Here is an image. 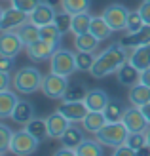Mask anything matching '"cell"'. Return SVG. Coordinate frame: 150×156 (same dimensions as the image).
Masks as SVG:
<instances>
[{
  "mask_svg": "<svg viewBox=\"0 0 150 156\" xmlns=\"http://www.w3.org/2000/svg\"><path fill=\"white\" fill-rule=\"evenodd\" d=\"M125 50L127 48H124L122 44H114V46H110V48L103 50L95 57V63H93L91 71H89L91 76L93 78H105L108 74L116 73L118 69L129 59V55H127Z\"/></svg>",
  "mask_w": 150,
  "mask_h": 156,
  "instance_id": "1",
  "label": "cell"
},
{
  "mask_svg": "<svg viewBox=\"0 0 150 156\" xmlns=\"http://www.w3.org/2000/svg\"><path fill=\"white\" fill-rule=\"evenodd\" d=\"M42 80H44L42 73L38 71L36 67L27 65V67H21L19 71L13 74L12 86H13L15 91L23 93V95H29V93H34L42 88Z\"/></svg>",
  "mask_w": 150,
  "mask_h": 156,
  "instance_id": "2",
  "label": "cell"
},
{
  "mask_svg": "<svg viewBox=\"0 0 150 156\" xmlns=\"http://www.w3.org/2000/svg\"><path fill=\"white\" fill-rule=\"evenodd\" d=\"M78 71L76 67V53L65 48H57L50 57V73L61 76H72Z\"/></svg>",
  "mask_w": 150,
  "mask_h": 156,
  "instance_id": "3",
  "label": "cell"
},
{
  "mask_svg": "<svg viewBox=\"0 0 150 156\" xmlns=\"http://www.w3.org/2000/svg\"><path fill=\"white\" fill-rule=\"evenodd\" d=\"M127 135H129V131L124 126V122H106L105 126L95 133V139L99 143H103L105 147H112V149H116L118 145L125 143Z\"/></svg>",
  "mask_w": 150,
  "mask_h": 156,
  "instance_id": "4",
  "label": "cell"
},
{
  "mask_svg": "<svg viewBox=\"0 0 150 156\" xmlns=\"http://www.w3.org/2000/svg\"><path fill=\"white\" fill-rule=\"evenodd\" d=\"M38 139L34 135H30L29 131L23 128L19 131H13V137H12V145H10V152H13L15 156H29L36 152L38 149Z\"/></svg>",
  "mask_w": 150,
  "mask_h": 156,
  "instance_id": "5",
  "label": "cell"
},
{
  "mask_svg": "<svg viewBox=\"0 0 150 156\" xmlns=\"http://www.w3.org/2000/svg\"><path fill=\"white\" fill-rule=\"evenodd\" d=\"M67 88H68V76L50 73L48 76H44L40 91L48 99H63L65 93H67Z\"/></svg>",
  "mask_w": 150,
  "mask_h": 156,
  "instance_id": "6",
  "label": "cell"
},
{
  "mask_svg": "<svg viewBox=\"0 0 150 156\" xmlns=\"http://www.w3.org/2000/svg\"><path fill=\"white\" fill-rule=\"evenodd\" d=\"M122 122H124V126L127 128L129 133H145L150 126L146 116L143 114V111H141L139 107H133V105L129 108H125Z\"/></svg>",
  "mask_w": 150,
  "mask_h": 156,
  "instance_id": "7",
  "label": "cell"
},
{
  "mask_svg": "<svg viewBox=\"0 0 150 156\" xmlns=\"http://www.w3.org/2000/svg\"><path fill=\"white\" fill-rule=\"evenodd\" d=\"M105 21L108 23L112 30H125V25H127V15L129 10L122 4H110L108 8H105V12L101 13Z\"/></svg>",
  "mask_w": 150,
  "mask_h": 156,
  "instance_id": "8",
  "label": "cell"
},
{
  "mask_svg": "<svg viewBox=\"0 0 150 156\" xmlns=\"http://www.w3.org/2000/svg\"><path fill=\"white\" fill-rule=\"evenodd\" d=\"M23 40L19 38L17 30H2L0 33V55L4 57H17L23 48Z\"/></svg>",
  "mask_w": 150,
  "mask_h": 156,
  "instance_id": "9",
  "label": "cell"
},
{
  "mask_svg": "<svg viewBox=\"0 0 150 156\" xmlns=\"http://www.w3.org/2000/svg\"><path fill=\"white\" fill-rule=\"evenodd\" d=\"M57 48H59L57 42H50V40H44V38H38L36 42L25 46L27 55H29V59H33V61H44V59L51 57V53Z\"/></svg>",
  "mask_w": 150,
  "mask_h": 156,
  "instance_id": "10",
  "label": "cell"
},
{
  "mask_svg": "<svg viewBox=\"0 0 150 156\" xmlns=\"http://www.w3.org/2000/svg\"><path fill=\"white\" fill-rule=\"evenodd\" d=\"M55 15H57V12H55L53 4L40 2L33 12L29 13V21H33L34 25H38V27H44V25H48V23L55 21Z\"/></svg>",
  "mask_w": 150,
  "mask_h": 156,
  "instance_id": "11",
  "label": "cell"
},
{
  "mask_svg": "<svg viewBox=\"0 0 150 156\" xmlns=\"http://www.w3.org/2000/svg\"><path fill=\"white\" fill-rule=\"evenodd\" d=\"M29 21V13L17 10V8H8L4 10L2 21H0V30H17L23 23Z\"/></svg>",
  "mask_w": 150,
  "mask_h": 156,
  "instance_id": "12",
  "label": "cell"
},
{
  "mask_svg": "<svg viewBox=\"0 0 150 156\" xmlns=\"http://www.w3.org/2000/svg\"><path fill=\"white\" fill-rule=\"evenodd\" d=\"M57 111L61 114H65L70 122H82L85 118V114L89 112V108L85 107L84 101H63L57 107Z\"/></svg>",
  "mask_w": 150,
  "mask_h": 156,
  "instance_id": "13",
  "label": "cell"
},
{
  "mask_svg": "<svg viewBox=\"0 0 150 156\" xmlns=\"http://www.w3.org/2000/svg\"><path fill=\"white\" fill-rule=\"evenodd\" d=\"M120 44L127 50H133V48H139V46H145V44H150V25H143L139 30H133V33H127L122 36Z\"/></svg>",
  "mask_w": 150,
  "mask_h": 156,
  "instance_id": "14",
  "label": "cell"
},
{
  "mask_svg": "<svg viewBox=\"0 0 150 156\" xmlns=\"http://www.w3.org/2000/svg\"><path fill=\"white\" fill-rule=\"evenodd\" d=\"M116 78H118V82H120L122 86H125V88H131V86H135V84L141 82V71L127 59V61H125V63L116 71Z\"/></svg>",
  "mask_w": 150,
  "mask_h": 156,
  "instance_id": "15",
  "label": "cell"
},
{
  "mask_svg": "<svg viewBox=\"0 0 150 156\" xmlns=\"http://www.w3.org/2000/svg\"><path fill=\"white\" fill-rule=\"evenodd\" d=\"M46 120H48V131H50L51 139H61L63 133L67 131V128L70 126V120L67 118L65 114H61L59 111L51 112Z\"/></svg>",
  "mask_w": 150,
  "mask_h": 156,
  "instance_id": "16",
  "label": "cell"
},
{
  "mask_svg": "<svg viewBox=\"0 0 150 156\" xmlns=\"http://www.w3.org/2000/svg\"><path fill=\"white\" fill-rule=\"evenodd\" d=\"M106 122L108 120H106V116H105V112H103V111H89L88 114H85V118L82 120V128L88 131V133L95 135Z\"/></svg>",
  "mask_w": 150,
  "mask_h": 156,
  "instance_id": "17",
  "label": "cell"
},
{
  "mask_svg": "<svg viewBox=\"0 0 150 156\" xmlns=\"http://www.w3.org/2000/svg\"><path fill=\"white\" fill-rule=\"evenodd\" d=\"M127 99H129V103L133 107H143V105L150 103V88L143 82L131 86L129 93H127Z\"/></svg>",
  "mask_w": 150,
  "mask_h": 156,
  "instance_id": "18",
  "label": "cell"
},
{
  "mask_svg": "<svg viewBox=\"0 0 150 156\" xmlns=\"http://www.w3.org/2000/svg\"><path fill=\"white\" fill-rule=\"evenodd\" d=\"M108 99L110 97L106 95V91L95 88V90H89L88 91V95L84 97V103H85V107H88L89 111H105Z\"/></svg>",
  "mask_w": 150,
  "mask_h": 156,
  "instance_id": "19",
  "label": "cell"
},
{
  "mask_svg": "<svg viewBox=\"0 0 150 156\" xmlns=\"http://www.w3.org/2000/svg\"><path fill=\"white\" fill-rule=\"evenodd\" d=\"M33 118H34V107H33V103L19 99L17 105H15V108H13V112H12V120L25 126V124L29 120H33Z\"/></svg>",
  "mask_w": 150,
  "mask_h": 156,
  "instance_id": "20",
  "label": "cell"
},
{
  "mask_svg": "<svg viewBox=\"0 0 150 156\" xmlns=\"http://www.w3.org/2000/svg\"><path fill=\"white\" fill-rule=\"evenodd\" d=\"M129 61L135 65L141 73L145 69L150 67V44H145V46H139V48H133L131 53H129Z\"/></svg>",
  "mask_w": 150,
  "mask_h": 156,
  "instance_id": "21",
  "label": "cell"
},
{
  "mask_svg": "<svg viewBox=\"0 0 150 156\" xmlns=\"http://www.w3.org/2000/svg\"><path fill=\"white\" fill-rule=\"evenodd\" d=\"M84 128H78V126H70L67 128V131L63 133V137H61V141H63V147H68V149H78L82 143H84Z\"/></svg>",
  "mask_w": 150,
  "mask_h": 156,
  "instance_id": "22",
  "label": "cell"
},
{
  "mask_svg": "<svg viewBox=\"0 0 150 156\" xmlns=\"http://www.w3.org/2000/svg\"><path fill=\"white\" fill-rule=\"evenodd\" d=\"M17 95H15L13 91H0V120H4V118H12V112H13V108L15 105H17Z\"/></svg>",
  "mask_w": 150,
  "mask_h": 156,
  "instance_id": "23",
  "label": "cell"
},
{
  "mask_svg": "<svg viewBox=\"0 0 150 156\" xmlns=\"http://www.w3.org/2000/svg\"><path fill=\"white\" fill-rule=\"evenodd\" d=\"M25 129L29 131L30 135H34L38 141H44L46 137H50V131H48V120L46 118H34L33 120H29L25 124Z\"/></svg>",
  "mask_w": 150,
  "mask_h": 156,
  "instance_id": "24",
  "label": "cell"
},
{
  "mask_svg": "<svg viewBox=\"0 0 150 156\" xmlns=\"http://www.w3.org/2000/svg\"><path fill=\"white\" fill-rule=\"evenodd\" d=\"M99 38L91 33H84V34H74V46L76 51H95L99 46Z\"/></svg>",
  "mask_w": 150,
  "mask_h": 156,
  "instance_id": "25",
  "label": "cell"
},
{
  "mask_svg": "<svg viewBox=\"0 0 150 156\" xmlns=\"http://www.w3.org/2000/svg\"><path fill=\"white\" fill-rule=\"evenodd\" d=\"M17 34L23 40V44L29 46V44H33V42H36L38 38H40V27L34 25L33 21H27V23H23V25L17 29Z\"/></svg>",
  "mask_w": 150,
  "mask_h": 156,
  "instance_id": "26",
  "label": "cell"
},
{
  "mask_svg": "<svg viewBox=\"0 0 150 156\" xmlns=\"http://www.w3.org/2000/svg\"><path fill=\"white\" fill-rule=\"evenodd\" d=\"M89 33L95 34L99 40H106V38L114 33L112 27L108 25V23L105 21V17L103 15H95V17L91 19V27H89Z\"/></svg>",
  "mask_w": 150,
  "mask_h": 156,
  "instance_id": "27",
  "label": "cell"
},
{
  "mask_svg": "<svg viewBox=\"0 0 150 156\" xmlns=\"http://www.w3.org/2000/svg\"><path fill=\"white\" fill-rule=\"evenodd\" d=\"M88 91H89V88L80 80L68 82V88H67V93L63 97V101H84V97L88 95Z\"/></svg>",
  "mask_w": 150,
  "mask_h": 156,
  "instance_id": "28",
  "label": "cell"
},
{
  "mask_svg": "<svg viewBox=\"0 0 150 156\" xmlns=\"http://www.w3.org/2000/svg\"><path fill=\"white\" fill-rule=\"evenodd\" d=\"M91 19H93V15H91L89 12H82V13L72 15V25H70V30H72L74 34H84V33H89Z\"/></svg>",
  "mask_w": 150,
  "mask_h": 156,
  "instance_id": "29",
  "label": "cell"
},
{
  "mask_svg": "<svg viewBox=\"0 0 150 156\" xmlns=\"http://www.w3.org/2000/svg\"><path fill=\"white\" fill-rule=\"evenodd\" d=\"M103 143H99L97 139H84V143L76 149V156H101L105 154Z\"/></svg>",
  "mask_w": 150,
  "mask_h": 156,
  "instance_id": "30",
  "label": "cell"
},
{
  "mask_svg": "<svg viewBox=\"0 0 150 156\" xmlns=\"http://www.w3.org/2000/svg\"><path fill=\"white\" fill-rule=\"evenodd\" d=\"M105 116L108 122H122L124 118V112H125V107L120 99H108V103L105 107Z\"/></svg>",
  "mask_w": 150,
  "mask_h": 156,
  "instance_id": "31",
  "label": "cell"
},
{
  "mask_svg": "<svg viewBox=\"0 0 150 156\" xmlns=\"http://www.w3.org/2000/svg\"><path fill=\"white\" fill-rule=\"evenodd\" d=\"M89 6H91L89 0H61L63 12H67L70 15L82 13V12H89Z\"/></svg>",
  "mask_w": 150,
  "mask_h": 156,
  "instance_id": "32",
  "label": "cell"
},
{
  "mask_svg": "<svg viewBox=\"0 0 150 156\" xmlns=\"http://www.w3.org/2000/svg\"><path fill=\"white\" fill-rule=\"evenodd\" d=\"M93 63H95V55L93 51H76V67L82 73H89Z\"/></svg>",
  "mask_w": 150,
  "mask_h": 156,
  "instance_id": "33",
  "label": "cell"
},
{
  "mask_svg": "<svg viewBox=\"0 0 150 156\" xmlns=\"http://www.w3.org/2000/svg\"><path fill=\"white\" fill-rule=\"evenodd\" d=\"M63 33L59 30V27L55 25V23H48V25L40 27V38H44V40H50V42H57L61 40Z\"/></svg>",
  "mask_w": 150,
  "mask_h": 156,
  "instance_id": "34",
  "label": "cell"
},
{
  "mask_svg": "<svg viewBox=\"0 0 150 156\" xmlns=\"http://www.w3.org/2000/svg\"><path fill=\"white\" fill-rule=\"evenodd\" d=\"M12 137H13V131L8 128L6 124H0V154H4V152L10 151Z\"/></svg>",
  "mask_w": 150,
  "mask_h": 156,
  "instance_id": "35",
  "label": "cell"
},
{
  "mask_svg": "<svg viewBox=\"0 0 150 156\" xmlns=\"http://www.w3.org/2000/svg\"><path fill=\"white\" fill-rule=\"evenodd\" d=\"M143 25H146V23H145V19H143V15L139 13V10H137V12H129L125 30H127V33H133V30H139Z\"/></svg>",
  "mask_w": 150,
  "mask_h": 156,
  "instance_id": "36",
  "label": "cell"
},
{
  "mask_svg": "<svg viewBox=\"0 0 150 156\" xmlns=\"http://www.w3.org/2000/svg\"><path fill=\"white\" fill-rule=\"evenodd\" d=\"M53 23L59 27L61 33L65 34V33H68V30H70V25H72V15L67 13V12L57 13V15H55V21H53Z\"/></svg>",
  "mask_w": 150,
  "mask_h": 156,
  "instance_id": "37",
  "label": "cell"
},
{
  "mask_svg": "<svg viewBox=\"0 0 150 156\" xmlns=\"http://www.w3.org/2000/svg\"><path fill=\"white\" fill-rule=\"evenodd\" d=\"M10 2H12L13 8H17V10L25 12V13H30L42 0H10Z\"/></svg>",
  "mask_w": 150,
  "mask_h": 156,
  "instance_id": "38",
  "label": "cell"
},
{
  "mask_svg": "<svg viewBox=\"0 0 150 156\" xmlns=\"http://www.w3.org/2000/svg\"><path fill=\"white\" fill-rule=\"evenodd\" d=\"M125 143H127L131 149L139 151L141 147H145V145H146V133H129L127 139H125Z\"/></svg>",
  "mask_w": 150,
  "mask_h": 156,
  "instance_id": "39",
  "label": "cell"
},
{
  "mask_svg": "<svg viewBox=\"0 0 150 156\" xmlns=\"http://www.w3.org/2000/svg\"><path fill=\"white\" fill-rule=\"evenodd\" d=\"M112 154H114V156H137V151L131 149L127 143H122V145H118L116 149H114Z\"/></svg>",
  "mask_w": 150,
  "mask_h": 156,
  "instance_id": "40",
  "label": "cell"
},
{
  "mask_svg": "<svg viewBox=\"0 0 150 156\" xmlns=\"http://www.w3.org/2000/svg\"><path fill=\"white\" fill-rule=\"evenodd\" d=\"M139 13L143 15L146 25H150V0H143V4L139 6Z\"/></svg>",
  "mask_w": 150,
  "mask_h": 156,
  "instance_id": "41",
  "label": "cell"
},
{
  "mask_svg": "<svg viewBox=\"0 0 150 156\" xmlns=\"http://www.w3.org/2000/svg\"><path fill=\"white\" fill-rule=\"evenodd\" d=\"M12 69H13V57H4V55H0V71L12 73Z\"/></svg>",
  "mask_w": 150,
  "mask_h": 156,
  "instance_id": "42",
  "label": "cell"
},
{
  "mask_svg": "<svg viewBox=\"0 0 150 156\" xmlns=\"http://www.w3.org/2000/svg\"><path fill=\"white\" fill-rule=\"evenodd\" d=\"M10 84H12L10 73H4V71H0V91L8 90V88H10Z\"/></svg>",
  "mask_w": 150,
  "mask_h": 156,
  "instance_id": "43",
  "label": "cell"
},
{
  "mask_svg": "<svg viewBox=\"0 0 150 156\" xmlns=\"http://www.w3.org/2000/svg\"><path fill=\"white\" fill-rule=\"evenodd\" d=\"M55 156H76V151L74 149H68V147H63L57 152H53Z\"/></svg>",
  "mask_w": 150,
  "mask_h": 156,
  "instance_id": "44",
  "label": "cell"
},
{
  "mask_svg": "<svg viewBox=\"0 0 150 156\" xmlns=\"http://www.w3.org/2000/svg\"><path fill=\"white\" fill-rule=\"evenodd\" d=\"M141 82L146 84L148 88H150V67H148V69H145V71L141 73Z\"/></svg>",
  "mask_w": 150,
  "mask_h": 156,
  "instance_id": "45",
  "label": "cell"
},
{
  "mask_svg": "<svg viewBox=\"0 0 150 156\" xmlns=\"http://www.w3.org/2000/svg\"><path fill=\"white\" fill-rule=\"evenodd\" d=\"M141 111H143V114L146 116V120H148V124H150V103H146V105H143V107H139Z\"/></svg>",
  "mask_w": 150,
  "mask_h": 156,
  "instance_id": "46",
  "label": "cell"
},
{
  "mask_svg": "<svg viewBox=\"0 0 150 156\" xmlns=\"http://www.w3.org/2000/svg\"><path fill=\"white\" fill-rule=\"evenodd\" d=\"M145 133H146V145L150 147V126H148V129L145 131Z\"/></svg>",
  "mask_w": 150,
  "mask_h": 156,
  "instance_id": "47",
  "label": "cell"
},
{
  "mask_svg": "<svg viewBox=\"0 0 150 156\" xmlns=\"http://www.w3.org/2000/svg\"><path fill=\"white\" fill-rule=\"evenodd\" d=\"M2 15H4V10H2V8H0V21H2Z\"/></svg>",
  "mask_w": 150,
  "mask_h": 156,
  "instance_id": "48",
  "label": "cell"
}]
</instances>
